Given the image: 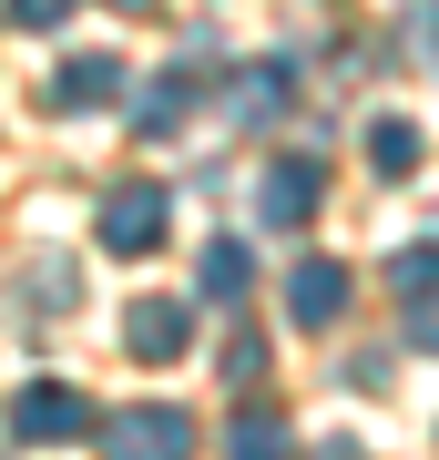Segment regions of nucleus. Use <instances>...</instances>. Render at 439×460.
Returning <instances> with one entry per match:
<instances>
[{"mask_svg": "<svg viewBox=\"0 0 439 460\" xmlns=\"http://www.w3.org/2000/svg\"><path fill=\"white\" fill-rule=\"evenodd\" d=\"M123 338H133V358H144V368H163V358H184V338H195V317H184V296H133Z\"/></svg>", "mask_w": 439, "mask_h": 460, "instance_id": "5", "label": "nucleus"}, {"mask_svg": "<svg viewBox=\"0 0 439 460\" xmlns=\"http://www.w3.org/2000/svg\"><path fill=\"white\" fill-rule=\"evenodd\" d=\"M102 460H195V420L144 399V410H113L102 420Z\"/></svg>", "mask_w": 439, "mask_h": 460, "instance_id": "1", "label": "nucleus"}, {"mask_svg": "<svg viewBox=\"0 0 439 460\" xmlns=\"http://www.w3.org/2000/svg\"><path fill=\"white\" fill-rule=\"evenodd\" d=\"M163 184L154 174H123L113 195H102V256H154V235H163Z\"/></svg>", "mask_w": 439, "mask_h": 460, "instance_id": "2", "label": "nucleus"}, {"mask_svg": "<svg viewBox=\"0 0 439 460\" xmlns=\"http://www.w3.org/2000/svg\"><path fill=\"white\" fill-rule=\"evenodd\" d=\"M11 429H21V440H82V429H92V399H82V389H62V378H41V389H21V410H11Z\"/></svg>", "mask_w": 439, "mask_h": 460, "instance_id": "4", "label": "nucleus"}, {"mask_svg": "<svg viewBox=\"0 0 439 460\" xmlns=\"http://www.w3.org/2000/svg\"><path fill=\"white\" fill-rule=\"evenodd\" d=\"M286 317H296V328H327V317H347V266H338V256H307V266L286 277Z\"/></svg>", "mask_w": 439, "mask_h": 460, "instance_id": "7", "label": "nucleus"}, {"mask_svg": "<svg viewBox=\"0 0 439 460\" xmlns=\"http://www.w3.org/2000/svg\"><path fill=\"white\" fill-rule=\"evenodd\" d=\"M408 348H439V296H408Z\"/></svg>", "mask_w": 439, "mask_h": 460, "instance_id": "15", "label": "nucleus"}, {"mask_svg": "<svg viewBox=\"0 0 439 460\" xmlns=\"http://www.w3.org/2000/svg\"><path fill=\"white\" fill-rule=\"evenodd\" d=\"M389 287H399V296H439V235H419V246L389 256Z\"/></svg>", "mask_w": 439, "mask_h": 460, "instance_id": "11", "label": "nucleus"}, {"mask_svg": "<svg viewBox=\"0 0 439 460\" xmlns=\"http://www.w3.org/2000/svg\"><path fill=\"white\" fill-rule=\"evenodd\" d=\"M317 205H327V164H317V154H277V164L256 174V215H266L277 235H296Z\"/></svg>", "mask_w": 439, "mask_h": 460, "instance_id": "3", "label": "nucleus"}, {"mask_svg": "<svg viewBox=\"0 0 439 460\" xmlns=\"http://www.w3.org/2000/svg\"><path fill=\"white\" fill-rule=\"evenodd\" d=\"M286 102H296V72L286 62H245L235 72V123H277Z\"/></svg>", "mask_w": 439, "mask_h": 460, "instance_id": "9", "label": "nucleus"}, {"mask_svg": "<svg viewBox=\"0 0 439 460\" xmlns=\"http://www.w3.org/2000/svg\"><path fill=\"white\" fill-rule=\"evenodd\" d=\"M408 51H429V62H439V0H419V11H408Z\"/></svg>", "mask_w": 439, "mask_h": 460, "instance_id": "16", "label": "nucleus"}, {"mask_svg": "<svg viewBox=\"0 0 439 460\" xmlns=\"http://www.w3.org/2000/svg\"><path fill=\"white\" fill-rule=\"evenodd\" d=\"M317 460H358V440H327V450H317Z\"/></svg>", "mask_w": 439, "mask_h": 460, "instance_id": "17", "label": "nucleus"}, {"mask_svg": "<svg viewBox=\"0 0 439 460\" xmlns=\"http://www.w3.org/2000/svg\"><path fill=\"white\" fill-rule=\"evenodd\" d=\"M205 102V83H195V62H163L154 83H144V102H133V133H144V144H163V133H174L184 113H195Z\"/></svg>", "mask_w": 439, "mask_h": 460, "instance_id": "6", "label": "nucleus"}, {"mask_svg": "<svg viewBox=\"0 0 439 460\" xmlns=\"http://www.w3.org/2000/svg\"><path fill=\"white\" fill-rule=\"evenodd\" d=\"M72 11H82V0H11V21H21V31H62Z\"/></svg>", "mask_w": 439, "mask_h": 460, "instance_id": "14", "label": "nucleus"}, {"mask_svg": "<svg viewBox=\"0 0 439 460\" xmlns=\"http://www.w3.org/2000/svg\"><path fill=\"white\" fill-rule=\"evenodd\" d=\"M225 460H286V429L266 420V410H245V420L225 429Z\"/></svg>", "mask_w": 439, "mask_h": 460, "instance_id": "12", "label": "nucleus"}, {"mask_svg": "<svg viewBox=\"0 0 439 460\" xmlns=\"http://www.w3.org/2000/svg\"><path fill=\"white\" fill-rule=\"evenodd\" d=\"M113 93H123V62L113 51H82V62H62V83H51V113H92Z\"/></svg>", "mask_w": 439, "mask_h": 460, "instance_id": "8", "label": "nucleus"}, {"mask_svg": "<svg viewBox=\"0 0 439 460\" xmlns=\"http://www.w3.org/2000/svg\"><path fill=\"white\" fill-rule=\"evenodd\" d=\"M245 287H256V256H245L235 235H215L205 246V296H245Z\"/></svg>", "mask_w": 439, "mask_h": 460, "instance_id": "10", "label": "nucleus"}, {"mask_svg": "<svg viewBox=\"0 0 439 460\" xmlns=\"http://www.w3.org/2000/svg\"><path fill=\"white\" fill-rule=\"evenodd\" d=\"M368 164L378 174H408V164H419V123H378L368 133Z\"/></svg>", "mask_w": 439, "mask_h": 460, "instance_id": "13", "label": "nucleus"}]
</instances>
